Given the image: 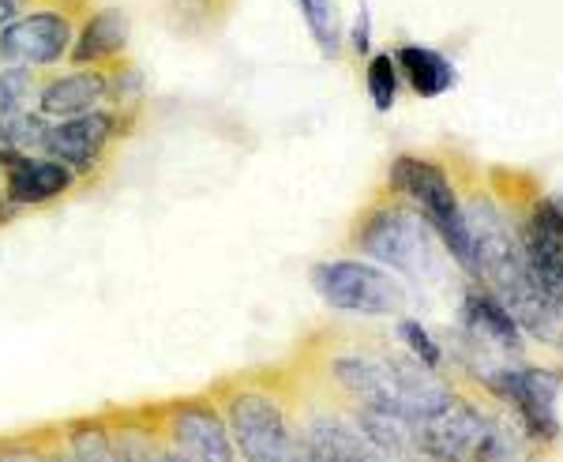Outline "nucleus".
<instances>
[{
    "mask_svg": "<svg viewBox=\"0 0 563 462\" xmlns=\"http://www.w3.org/2000/svg\"><path fill=\"white\" fill-rule=\"evenodd\" d=\"M466 211V230L470 244H474V267L470 278L511 308V316L519 320L522 331L538 334V339L560 342L563 331V312L549 297L541 294V286L533 283L530 267H526V252L519 226L507 219V211L488 196H474L462 204Z\"/></svg>",
    "mask_w": 563,
    "mask_h": 462,
    "instance_id": "nucleus-1",
    "label": "nucleus"
},
{
    "mask_svg": "<svg viewBox=\"0 0 563 462\" xmlns=\"http://www.w3.org/2000/svg\"><path fill=\"white\" fill-rule=\"evenodd\" d=\"M350 244L372 264L417 278V283H429V278L440 275L443 256H448V249L432 233V226L395 193L361 215L350 233Z\"/></svg>",
    "mask_w": 563,
    "mask_h": 462,
    "instance_id": "nucleus-2",
    "label": "nucleus"
},
{
    "mask_svg": "<svg viewBox=\"0 0 563 462\" xmlns=\"http://www.w3.org/2000/svg\"><path fill=\"white\" fill-rule=\"evenodd\" d=\"M387 185L395 196H402L406 204L432 226V233L448 249V256L466 271L474 267V244H470L466 230V211H462V199L455 193V180L448 169L432 158H417V154H398L390 162Z\"/></svg>",
    "mask_w": 563,
    "mask_h": 462,
    "instance_id": "nucleus-3",
    "label": "nucleus"
},
{
    "mask_svg": "<svg viewBox=\"0 0 563 462\" xmlns=\"http://www.w3.org/2000/svg\"><path fill=\"white\" fill-rule=\"evenodd\" d=\"M214 398L225 414L241 462H289L297 448V418L282 392L244 380Z\"/></svg>",
    "mask_w": 563,
    "mask_h": 462,
    "instance_id": "nucleus-4",
    "label": "nucleus"
},
{
    "mask_svg": "<svg viewBox=\"0 0 563 462\" xmlns=\"http://www.w3.org/2000/svg\"><path fill=\"white\" fill-rule=\"evenodd\" d=\"M312 289L323 305L353 316H395L410 301L402 278L365 256L320 260L312 267Z\"/></svg>",
    "mask_w": 563,
    "mask_h": 462,
    "instance_id": "nucleus-5",
    "label": "nucleus"
},
{
    "mask_svg": "<svg viewBox=\"0 0 563 462\" xmlns=\"http://www.w3.org/2000/svg\"><path fill=\"white\" fill-rule=\"evenodd\" d=\"M499 403L511 406L522 429L538 443H556L563 437V373L541 365H504L485 380Z\"/></svg>",
    "mask_w": 563,
    "mask_h": 462,
    "instance_id": "nucleus-6",
    "label": "nucleus"
},
{
    "mask_svg": "<svg viewBox=\"0 0 563 462\" xmlns=\"http://www.w3.org/2000/svg\"><path fill=\"white\" fill-rule=\"evenodd\" d=\"M158 432L188 462H241L233 432L214 395L177 398L154 410Z\"/></svg>",
    "mask_w": 563,
    "mask_h": 462,
    "instance_id": "nucleus-7",
    "label": "nucleus"
},
{
    "mask_svg": "<svg viewBox=\"0 0 563 462\" xmlns=\"http://www.w3.org/2000/svg\"><path fill=\"white\" fill-rule=\"evenodd\" d=\"M129 113L121 110H90V113H79V117H65V121H49V129H45V140H42V154H49V158L65 162L84 177H95L98 166L106 162L109 147H113L117 140L124 135L129 129Z\"/></svg>",
    "mask_w": 563,
    "mask_h": 462,
    "instance_id": "nucleus-8",
    "label": "nucleus"
},
{
    "mask_svg": "<svg viewBox=\"0 0 563 462\" xmlns=\"http://www.w3.org/2000/svg\"><path fill=\"white\" fill-rule=\"evenodd\" d=\"M76 185H79L76 169L42 151L0 154V199L12 211H34V207L57 204V199L76 193Z\"/></svg>",
    "mask_w": 563,
    "mask_h": 462,
    "instance_id": "nucleus-9",
    "label": "nucleus"
},
{
    "mask_svg": "<svg viewBox=\"0 0 563 462\" xmlns=\"http://www.w3.org/2000/svg\"><path fill=\"white\" fill-rule=\"evenodd\" d=\"M493 429V414L481 410L477 403L455 395L443 410L432 418L417 421V437H421L424 462H477L481 448Z\"/></svg>",
    "mask_w": 563,
    "mask_h": 462,
    "instance_id": "nucleus-10",
    "label": "nucleus"
},
{
    "mask_svg": "<svg viewBox=\"0 0 563 462\" xmlns=\"http://www.w3.org/2000/svg\"><path fill=\"white\" fill-rule=\"evenodd\" d=\"M526 267L541 294L563 312V196L549 193L538 196L526 211V222L519 226Z\"/></svg>",
    "mask_w": 563,
    "mask_h": 462,
    "instance_id": "nucleus-11",
    "label": "nucleus"
},
{
    "mask_svg": "<svg viewBox=\"0 0 563 462\" xmlns=\"http://www.w3.org/2000/svg\"><path fill=\"white\" fill-rule=\"evenodd\" d=\"M76 26L65 12H31L0 31V61L15 68H49L68 57Z\"/></svg>",
    "mask_w": 563,
    "mask_h": 462,
    "instance_id": "nucleus-12",
    "label": "nucleus"
},
{
    "mask_svg": "<svg viewBox=\"0 0 563 462\" xmlns=\"http://www.w3.org/2000/svg\"><path fill=\"white\" fill-rule=\"evenodd\" d=\"M38 95V113L49 121H65L90 110H102L109 102V76L102 68H76L65 76H53L34 90Z\"/></svg>",
    "mask_w": 563,
    "mask_h": 462,
    "instance_id": "nucleus-13",
    "label": "nucleus"
},
{
    "mask_svg": "<svg viewBox=\"0 0 563 462\" xmlns=\"http://www.w3.org/2000/svg\"><path fill=\"white\" fill-rule=\"evenodd\" d=\"M459 323H462V334L477 339L481 346H493V350H504V353L522 350L519 320H515L511 308H507L493 289H485V286H474L466 297H462Z\"/></svg>",
    "mask_w": 563,
    "mask_h": 462,
    "instance_id": "nucleus-14",
    "label": "nucleus"
},
{
    "mask_svg": "<svg viewBox=\"0 0 563 462\" xmlns=\"http://www.w3.org/2000/svg\"><path fill=\"white\" fill-rule=\"evenodd\" d=\"M129 45V15L117 8H102L76 31V42L68 50V61L76 68H106Z\"/></svg>",
    "mask_w": 563,
    "mask_h": 462,
    "instance_id": "nucleus-15",
    "label": "nucleus"
},
{
    "mask_svg": "<svg viewBox=\"0 0 563 462\" xmlns=\"http://www.w3.org/2000/svg\"><path fill=\"white\" fill-rule=\"evenodd\" d=\"M395 61L417 98H440L443 90L455 87V65L440 50H429V45H398Z\"/></svg>",
    "mask_w": 563,
    "mask_h": 462,
    "instance_id": "nucleus-16",
    "label": "nucleus"
},
{
    "mask_svg": "<svg viewBox=\"0 0 563 462\" xmlns=\"http://www.w3.org/2000/svg\"><path fill=\"white\" fill-rule=\"evenodd\" d=\"M65 451L71 462H117L113 455V429L106 418H79L60 429Z\"/></svg>",
    "mask_w": 563,
    "mask_h": 462,
    "instance_id": "nucleus-17",
    "label": "nucleus"
},
{
    "mask_svg": "<svg viewBox=\"0 0 563 462\" xmlns=\"http://www.w3.org/2000/svg\"><path fill=\"white\" fill-rule=\"evenodd\" d=\"M533 443L538 440L522 429V421L515 414H493V429H488V440L481 448L477 462H530Z\"/></svg>",
    "mask_w": 563,
    "mask_h": 462,
    "instance_id": "nucleus-18",
    "label": "nucleus"
},
{
    "mask_svg": "<svg viewBox=\"0 0 563 462\" xmlns=\"http://www.w3.org/2000/svg\"><path fill=\"white\" fill-rule=\"evenodd\" d=\"M365 87L372 98V110L390 113L398 102V90H402V72H398L395 53H372L365 65Z\"/></svg>",
    "mask_w": 563,
    "mask_h": 462,
    "instance_id": "nucleus-19",
    "label": "nucleus"
},
{
    "mask_svg": "<svg viewBox=\"0 0 563 462\" xmlns=\"http://www.w3.org/2000/svg\"><path fill=\"white\" fill-rule=\"evenodd\" d=\"M398 339H402V346L410 358H417L421 365H429V369H440L443 365V346L435 342V334L424 328L421 320H398Z\"/></svg>",
    "mask_w": 563,
    "mask_h": 462,
    "instance_id": "nucleus-20",
    "label": "nucleus"
},
{
    "mask_svg": "<svg viewBox=\"0 0 563 462\" xmlns=\"http://www.w3.org/2000/svg\"><path fill=\"white\" fill-rule=\"evenodd\" d=\"M31 90H34L31 68H15V65L0 68V121H8V117L23 113V106H26V98H31Z\"/></svg>",
    "mask_w": 563,
    "mask_h": 462,
    "instance_id": "nucleus-21",
    "label": "nucleus"
},
{
    "mask_svg": "<svg viewBox=\"0 0 563 462\" xmlns=\"http://www.w3.org/2000/svg\"><path fill=\"white\" fill-rule=\"evenodd\" d=\"M297 4H301L305 23L316 34V42L331 53L339 45V12H334V0H297Z\"/></svg>",
    "mask_w": 563,
    "mask_h": 462,
    "instance_id": "nucleus-22",
    "label": "nucleus"
},
{
    "mask_svg": "<svg viewBox=\"0 0 563 462\" xmlns=\"http://www.w3.org/2000/svg\"><path fill=\"white\" fill-rule=\"evenodd\" d=\"M353 45H357V53H368V12L361 8L357 15V34H353Z\"/></svg>",
    "mask_w": 563,
    "mask_h": 462,
    "instance_id": "nucleus-23",
    "label": "nucleus"
},
{
    "mask_svg": "<svg viewBox=\"0 0 563 462\" xmlns=\"http://www.w3.org/2000/svg\"><path fill=\"white\" fill-rule=\"evenodd\" d=\"M20 4L23 0H0V31H4L12 20H20Z\"/></svg>",
    "mask_w": 563,
    "mask_h": 462,
    "instance_id": "nucleus-24",
    "label": "nucleus"
},
{
    "mask_svg": "<svg viewBox=\"0 0 563 462\" xmlns=\"http://www.w3.org/2000/svg\"><path fill=\"white\" fill-rule=\"evenodd\" d=\"M560 342H563V331H560Z\"/></svg>",
    "mask_w": 563,
    "mask_h": 462,
    "instance_id": "nucleus-25",
    "label": "nucleus"
}]
</instances>
